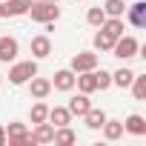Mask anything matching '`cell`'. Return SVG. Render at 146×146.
Instances as JSON below:
<instances>
[{
    "label": "cell",
    "mask_w": 146,
    "mask_h": 146,
    "mask_svg": "<svg viewBox=\"0 0 146 146\" xmlns=\"http://www.w3.org/2000/svg\"><path fill=\"white\" fill-rule=\"evenodd\" d=\"M26 15H32V20H37V23H54V20L60 17V9H57V3L37 0V3H32V6H29V12H26Z\"/></svg>",
    "instance_id": "6da1fadb"
},
{
    "label": "cell",
    "mask_w": 146,
    "mask_h": 146,
    "mask_svg": "<svg viewBox=\"0 0 146 146\" xmlns=\"http://www.w3.org/2000/svg\"><path fill=\"white\" fill-rule=\"evenodd\" d=\"M35 75H37V60H23V63H15V66L9 69V83H12V86H23V83H29Z\"/></svg>",
    "instance_id": "7a4b0ae2"
},
{
    "label": "cell",
    "mask_w": 146,
    "mask_h": 146,
    "mask_svg": "<svg viewBox=\"0 0 146 146\" xmlns=\"http://www.w3.org/2000/svg\"><path fill=\"white\" fill-rule=\"evenodd\" d=\"M112 52H115V57H120V60H129V57H137V52H140V43H137L132 35H120V37L115 40Z\"/></svg>",
    "instance_id": "3957f363"
},
{
    "label": "cell",
    "mask_w": 146,
    "mask_h": 146,
    "mask_svg": "<svg viewBox=\"0 0 146 146\" xmlns=\"http://www.w3.org/2000/svg\"><path fill=\"white\" fill-rule=\"evenodd\" d=\"M6 143H9V146H35V137L29 135L26 123H9V129H6Z\"/></svg>",
    "instance_id": "277c9868"
},
{
    "label": "cell",
    "mask_w": 146,
    "mask_h": 146,
    "mask_svg": "<svg viewBox=\"0 0 146 146\" xmlns=\"http://www.w3.org/2000/svg\"><path fill=\"white\" fill-rule=\"evenodd\" d=\"M75 75H80V72H89V69H98V54L95 52H78L75 57H72V66H69Z\"/></svg>",
    "instance_id": "5b68a950"
},
{
    "label": "cell",
    "mask_w": 146,
    "mask_h": 146,
    "mask_svg": "<svg viewBox=\"0 0 146 146\" xmlns=\"http://www.w3.org/2000/svg\"><path fill=\"white\" fill-rule=\"evenodd\" d=\"M17 52H20V43H17L15 37H9V35L0 37V63H12V60H17Z\"/></svg>",
    "instance_id": "8992f818"
},
{
    "label": "cell",
    "mask_w": 146,
    "mask_h": 146,
    "mask_svg": "<svg viewBox=\"0 0 146 146\" xmlns=\"http://www.w3.org/2000/svg\"><path fill=\"white\" fill-rule=\"evenodd\" d=\"M29 6H32V0H3L0 12H3V17H20L29 12Z\"/></svg>",
    "instance_id": "52a82bcc"
},
{
    "label": "cell",
    "mask_w": 146,
    "mask_h": 146,
    "mask_svg": "<svg viewBox=\"0 0 146 146\" xmlns=\"http://www.w3.org/2000/svg\"><path fill=\"white\" fill-rule=\"evenodd\" d=\"M52 89H57V92H72V89H75V72H72V69H60V72H54Z\"/></svg>",
    "instance_id": "ba28073f"
},
{
    "label": "cell",
    "mask_w": 146,
    "mask_h": 146,
    "mask_svg": "<svg viewBox=\"0 0 146 146\" xmlns=\"http://www.w3.org/2000/svg\"><path fill=\"white\" fill-rule=\"evenodd\" d=\"M75 86L83 92V95H92V92H98V80H95V69H89V72H80V75H75Z\"/></svg>",
    "instance_id": "9c48e42d"
},
{
    "label": "cell",
    "mask_w": 146,
    "mask_h": 146,
    "mask_svg": "<svg viewBox=\"0 0 146 146\" xmlns=\"http://www.w3.org/2000/svg\"><path fill=\"white\" fill-rule=\"evenodd\" d=\"M126 17H129V23H132L135 29H146V3L140 0V3L129 6V9H126Z\"/></svg>",
    "instance_id": "30bf717a"
},
{
    "label": "cell",
    "mask_w": 146,
    "mask_h": 146,
    "mask_svg": "<svg viewBox=\"0 0 146 146\" xmlns=\"http://www.w3.org/2000/svg\"><path fill=\"white\" fill-rule=\"evenodd\" d=\"M29 92H32V98L35 100H43V98H49V92H52V80H46V78H32L29 80Z\"/></svg>",
    "instance_id": "8fae6325"
},
{
    "label": "cell",
    "mask_w": 146,
    "mask_h": 146,
    "mask_svg": "<svg viewBox=\"0 0 146 146\" xmlns=\"http://www.w3.org/2000/svg\"><path fill=\"white\" fill-rule=\"evenodd\" d=\"M32 54H35V60H43V57H49V54H52V40H49L46 35H37V37H32Z\"/></svg>",
    "instance_id": "7c38bea8"
},
{
    "label": "cell",
    "mask_w": 146,
    "mask_h": 146,
    "mask_svg": "<svg viewBox=\"0 0 146 146\" xmlns=\"http://www.w3.org/2000/svg\"><path fill=\"white\" fill-rule=\"evenodd\" d=\"M66 109H69L72 115L83 117V115H86V112L92 109V100H89V95H83V92H80V95H75V98L69 100V106H66Z\"/></svg>",
    "instance_id": "4fadbf2b"
},
{
    "label": "cell",
    "mask_w": 146,
    "mask_h": 146,
    "mask_svg": "<svg viewBox=\"0 0 146 146\" xmlns=\"http://www.w3.org/2000/svg\"><path fill=\"white\" fill-rule=\"evenodd\" d=\"M46 120H49L54 129H57V126H69V123H72V112H69L66 106H54V109H49V117H46Z\"/></svg>",
    "instance_id": "5bb4252c"
},
{
    "label": "cell",
    "mask_w": 146,
    "mask_h": 146,
    "mask_svg": "<svg viewBox=\"0 0 146 146\" xmlns=\"http://www.w3.org/2000/svg\"><path fill=\"white\" fill-rule=\"evenodd\" d=\"M32 137H35V143H52V137H54V126H52L49 120H43V123H35V132H32Z\"/></svg>",
    "instance_id": "9a60e30c"
},
{
    "label": "cell",
    "mask_w": 146,
    "mask_h": 146,
    "mask_svg": "<svg viewBox=\"0 0 146 146\" xmlns=\"http://www.w3.org/2000/svg\"><path fill=\"white\" fill-rule=\"evenodd\" d=\"M123 129L129 132V135H146V117L143 115H129L126 117V123H123Z\"/></svg>",
    "instance_id": "2e32d148"
},
{
    "label": "cell",
    "mask_w": 146,
    "mask_h": 146,
    "mask_svg": "<svg viewBox=\"0 0 146 146\" xmlns=\"http://www.w3.org/2000/svg\"><path fill=\"white\" fill-rule=\"evenodd\" d=\"M100 129H103V137H106V140H117V137H123V120H109V117H106Z\"/></svg>",
    "instance_id": "e0dca14e"
},
{
    "label": "cell",
    "mask_w": 146,
    "mask_h": 146,
    "mask_svg": "<svg viewBox=\"0 0 146 146\" xmlns=\"http://www.w3.org/2000/svg\"><path fill=\"white\" fill-rule=\"evenodd\" d=\"M132 80H135V72H132V69H117V72H112V86L129 89Z\"/></svg>",
    "instance_id": "ac0fdd59"
},
{
    "label": "cell",
    "mask_w": 146,
    "mask_h": 146,
    "mask_svg": "<svg viewBox=\"0 0 146 146\" xmlns=\"http://www.w3.org/2000/svg\"><path fill=\"white\" fill-rule=\"evenodd\" d=\"M100 29H103L106 35H112V37L117 40V37L123 35V20H120V17H106V20L100 23Z\"/></svg>",
    "instance_id": "d6986e66"
},
{
    "label": "cell",
    "mask_w": 146,
    "mask_h": 146,
    "mask_svg": "<svg viewBox=\"0 0 146 146\" xmlns=\"http://www.w3.org/2000/svg\"><path fill=\"white\" fill-rule=\"evenodd\" d=\"M103 12H106V17H123L126 0H106V3H103Z\"/></svg>",
    "instance_id": "ffe728a7"
},
{
    "label": "cell",
    "mask_w": 146,
    "mask_h": 146,
    "mask_svg": "<svg viewBox=\"0 0 146 146\" xmlns=\"http://www.w3.org/2000/svg\"><path fill=\"white\" fill-rule=\"evenodd\" d=\"M83 117H86V126H89V129H100L103 120H106V112H103V109H89Z\"/></svg>",
    "instance_id": "44dd1931"
},
{
    "label": "cell",
    "mask_w": 146,
    "mask_h": 146,
    "mask_svg": "<svg viewBox=\"0 0 146 146\" xmlns=\"http://www.w3.org/2000/svg\"><path fill=\"white\" fill-rule=\"evenodd\" d=\"M78 140V135L72 132L69 126H57L54 129V137H52V143H75Z\"/></svg>",
    "instance_id": "7402d4cb"
},
{
    "label": "cell",
    "mask_w": 146,
    "mask_h": 146,
    "mask_svg": "<svg viewBox=\"0 0 146 146\" xmlns=\"http://www.w3.org/2000/svg\"><path fill=\"white\" fill-rule=\"evenodd\" d=\"M112 46H115V37L112 35H106L103 29L95 35V49H100V52H112Z\"/></svg>",
    "instance_id": "603a6c76"
},
{
    "label": "cell",
    "mask_w": 146,
    "mask_h": 146,
    "mask_svg": "<svg viewBox=\"0 0 146 146\" xmlns=\"http://www.w3.org/2000/svg\"><path fill=\"white\" fill-rule=\"evenodd\" d=\"M132 92H135V100H146V75H135Z\"/></svg>",
    "instance_id": "cb8c5ba5"
},
{
    "label": "cell",
    "mask_w": 146,
    "mask_h": 146,
    "mask_svg": "<svg viewBox=\"0 0 146 146\" xmlns=\"http://www.w3.org/2000/svg\"><path fill=\"white\" fill-rule=\"evenodd\" d=\"M29 117H32V123H43V120L49 117V106L37 100V103L32 106V115H29Z\"/></svg>",
    "instance_id": "d4e9b609"
},
{
    "label": "cell",
    "mask_w": 146,
    "mask_h": 146,
    "mask_svg": "<svg viewBox=\"0 0 146 146\" xmlns=\"http://www.w3.org/2000/svg\"><path fill=\"white\" fill-rule=\"evenodd\" d=\"M86 20H89V26H100V23L106 20V12H103L100 6H92V9L86 12Z\"/></svg>",
    "instance_id": "484cf974"
},
{
    "label": "cell",
    "mask_w": 146,
    "mask_h": 146,
    "mask_svg": "<svg viewBox=\"0 0 146 146\" xmlns=\"http://www.w3.org/2000/svg\"><path fill=\"white\" fill-rule=\"evenodd\" d=\"M95 80H98V89H100V92L109 89V86H112V72H106V69L95 72Z\"/></svg>",
    "instance_id": "4316f807"
},
{
    "label": "cell",
    "mask_w": 146,
    "mask_h": 146,
    "mask_svg": "<svg viewBox=\"0 0 146 146\" xmlns=\"http://www.w3.org/2000/svg\"><path fill=\"white\" fill-rule=\"evenodd\" d=\"M0 146H6V129L0 126Z\"/></svg>",
    "instance_id": "83f0119b"
},
{
    "label": "cell",
    "mask_w": 146,
    "mask_h": 146,
    "mask_svg": "<svg viewBox=\"0 0 146 146\" xmlns=\"http://www.w3.org/2000/svg\"><path fill=\"white\" fill-rule=\"evenodd\" d=\"M49 3H57V0H49Z\"/></svg>",
    "instance_id": "f1b7e54d"
},
{
    "label": "cell",
    "mask_w": 146,
    "mask_h": 146,
    "mask_svg": "<svg viewBox=\"0 0 146 146\" xmlns=\"http://www.w3.org/2000/svg\"><path fill=\"white\" fill-rule=\"evenodd\" d=\"M0 17H3V12H0Z\"/></svg>",
    "instance_id": "f546056e"
},
{
    "label": "cell",
    "mask_w": 146,
    "mask_h": 146,
    "mask_svg": "<svg viewBox=\"0 0 146 146\" xmlns=\"http://www.w3.org/2000/svg\"><path fill=\"white\" fill-rule=\"evenodd\" d=\"M0 83H3V78H0Z\"/></svg>",
    "instance_id": "4dcf8cb0"
}]
</instances>
